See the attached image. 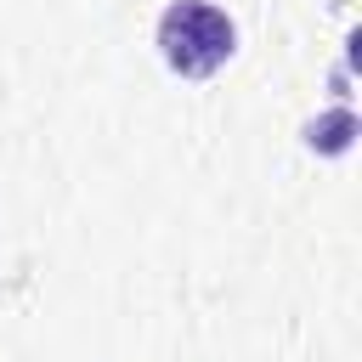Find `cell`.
I'll return each mask as SVG.
<instances>
[{
    "instance_id": "cell-1",
    "label": "cell",
    "mask_w": 362,
    "mask_h": 362,
    "mask_svg": "<svg viewBox=\"0 0 362 362\" xmlns=\"http://www.w3.org/2000/svg\"><path fill=\"white\" fill-rule=\"evenodd\" d=\"M232 45H238V28H232V17H226L221 6H209V0H170L164 17H158V51H164V62H170L175 74H187V79L215 74V68L232 57Z\"/></svg>"
}]
</instances>
